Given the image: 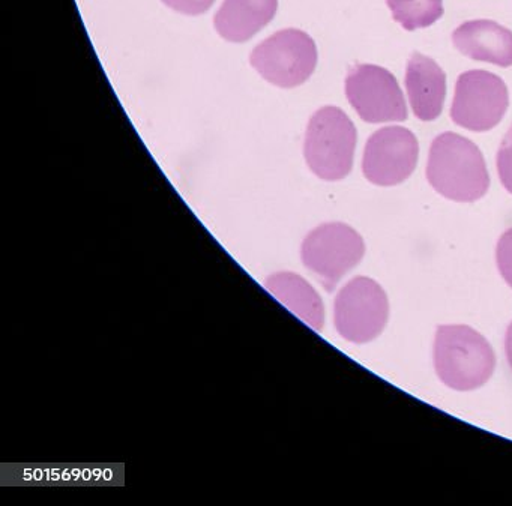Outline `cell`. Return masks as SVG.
<instances>
[{"mask_svg": "<svg viewBox=\"0 0 512 506\" xmlns=\"http://www.w3.org/2000/svg\"><path fill=\"white\" fill-rule=\"evenodd\" d=\"M388 317V296L371 278H353L335 298V329L350 343L364 344L379 337Z\"/></svg>", "mask_w": 512, "mask_h": 506, "instance_id": "obj_6", "label": "cell"}, {"mask_svg": "<svg viewBox=\"0 0 512 506\" xmlns=\"http://www.w3.org/2000/svg\"><path fill=\"white\" fill-rule=\"evenodd\" d=\"M364 253V239L343 223H326L311 230L301 247L302 263L328 292L361 262Z\"/></svg>", "mask_w": 512, "mask_h": 506, "instance_id": "obj_5", "label": "cell"}, {"mask_svg": "<svg viewBox=\"0 0 512 506\" xmlns=\"http://www.w3.org/2000/svg\"><path fill=\"white\" fill-rule=\"evenodd\" d=\"M505 352L509 367L512 368V323L508 326V331H506Z\"/></svg>", "mask_w": 512, "mask_h": 506, "instance_id": "obj_18", "label": "cell"}, {"mask_svg": "<svg viewBox=\"0 0 512 506\" xmlns=\"http://www.w3.org/2000/svg\"><path fill=\"white\" fill-rule=\"evenodd\" d=\"M346 97L359 118L368 124L403 122L409 115L394 74L377 65L361 64L350 68Z\"/></svg>", "mask_w": 512, "mask_h": 506, "instance_id": "obj_8", "label": "cell"}, {"mask_svg": "<svg viewBox=\"0 0 512 506\" xmlns=\"http://www.w3.org/2000/svg\"><path fill=\"white\" fill-rule=\"evenodd\" d=\"M508 106V88L500 77L488 71H466L455 85L451 119L458 127L484 133L499 125Z\"/></svg>", "mask_w": 512, "mask_h": 506, "instance_id": "obj_7", "label": "cell"}, {"mask_svg": "<svg viewBox=\"0 0 512 506\" xmlns=\"http://www.w3.org/2000/svg\"><path fill=\"white\" fill-rule=\"evenodd\" d=\"M167 7L187 16H200L212 7L215 0H163Z\"/></svg>", "mask_w": 512, "mask_h": 506, "instance_id": "obj_17", "label": "cell"}, {"mask_svg": "<svg viewBox=\"0 0 512 506\" xmlns=\"http://www.w3.org/2000/svg\"><path fill=\"white\" fill-rule=\"evenodd\" d=\"M496 356L490 343L466 325L437 328L434 368L437 376L455 391H472L493 376Z\"/></svg>", "mask_w": 512, "mask_h": 506, "instance_id": "obj_2", "label": "cell"}, {"mask_svg": "<svg viewBox=\"0 0 512 506\" xmlns=\"http://www.w3.org/2000/svg\"><path fill=\"white\" fill-rule=\"evenodd\" d=\"M496 164L500 182L505 190L512 194V125L500 143Z\"/></svg>", "mask_w": 512, "mask_h": 506, "instance_id": "obj_15", "label": "cell"}, {"mask_svg": "<svg viewBox=\"0 0 512 506\" xmlns=\"http://www.w3.org/2000/svg\"><path fill=\"white\" fill-rule=\"evenodd\" d=\"M452 43L458 52L473 61L502 68L512 65V32L493 20L463 23L452 34Z\"/></svg>", "mask_w": 512, "mask_h": 506, "instance_id": "obj_10", "label": "cell"}, {"mask_svg": "<svg viewBox=\"0 0 512 506\" xmlns=\"http://www.w3.org/2000/svg\"><path fill=\"white\" fill-rule=\"evenodd\" d=\"M406 91L416 118L434 121L442 115L446 98V74L436 62L413 53L407 62Z\"/></svg>", "mask_w": 512, "mask_h": 506, "instance_id": "obj_11", "label": "cell"}, {"mask_svg": "<svg viewBox=\"0 0 512 506\" xmlns=\"http://www.w3.org/2000/svg\"><path fill=\"white\" fill-rule=\"evenodd\" d=\"M386 4L406 31L428 28L443 16V0H386Z\"/></svg>", "mask_w": 512, "mask_h": 506, "instance_id": "obj_14", "label": "cell"}, {"mask_svg": "<svg viewBox=\"0 0 512 506\" xmlns=\"http://www.w3.org/2000/svg\"><path fill=\"white\" fill-rule=\"evenodd\" d=\"M497 268L512 289V229L506 230L497 242Z\"/></svg>", "mask_w": 512, "mask_h": 506, "instance_id": "obj_16", "label": "cell"}, {"mask_svg": "<svg viewBox=\"0 0 512 506\" xmlns=\"http://www.w3.org/2000/svg\"><path fill=\"white\" fill-rule=\"evenodd\" d=\"M358 133L338 107H323L308 122L304 155L308 167L323 181H341L353 167Z\"/></svg>", "mask_w": 512, "mask_h": 506, "instance_id": "obj_3", "label": "cell"}, {"mask_svg": "<svg viewBox=\"0 0 512 506\" xmlns=\"http://www.w3.org/2000/svg\"><path fill=\"white\" fill-rule=\"evenodd\" d=\"M277 8L278 0H224L215 14V29L230 43H245L271 23Z\"/></svg>", "mask_w": 512, "mask_h": 506, "instance_id": "obj_12", "label": "cell"}, {"mask_svg": "<svg viewBox=\"0 0 512 506\" xmlns=\"http://www.w3.org/2000/svg\"><path fill=\"white\" fill-rule=\"evenodd\" d=\"M266 290L287 310L320 332L325 325V305L313 286L295 272H277L265 281Z\"/></svg>", "mask_w": 512, "mask_h": 506, "instance_id": "obj_13", "label": "cell"}, {"mask_svg": "<svg viewBox=\"0 0 512 506\" xmlns=\"http://www.w3.org/2000/svg\"><path fill=\"white\" fill-rule=\"evenodd\" d=\"M250 62L266 82L278 88H296L316 70V43L305 32L284 29L260 43L251 53Z\"/></svg>", "mask_w": 512, "mask_h": 506, "instance_id": "obj_4", "label": "cell"}, {"mask_svg": "<svg viewBox=\"0 0 512 506\" xmlns=\"http://www.w3.org/2000/svg\"><path fill=\"white\" fill-rule=\"evenodd\" d=\"M427 179L446 199L472 203L490 188L484 155L475 143L455 133H443L431 143Z\"/></svg>", "mask_w": 512, "mask_h": 506, "instance_id": "obj_1", "label": "cell"}, {"mask_svg": "<svg viewBox=\"0 0 512 506\" xmlns=\"http://www.w3.org/2000/svg\"><path fill=\"white\" fill-rule=\"evenodd\" d=\"M419 158V143L412 131L385 127L368 139L362 157L367 181L379 187H394L410 178Z\"/></svg>", "mask_w": 512, "mask_h": 506, "instance_id": "obj_9", "label": "cell"}]
</instances>
